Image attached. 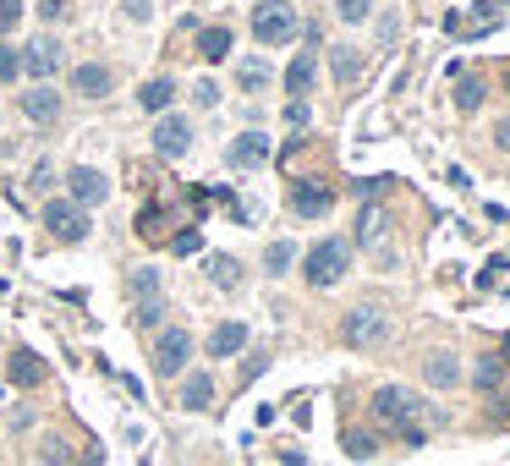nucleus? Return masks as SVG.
Listing matches in <instances>:
<instances>
[{
    "instance_id": "b1692460",
    "label": "nucleus",
    "mask_w": 510,
    "mask_h": 466,
    "mask_svg": "<svg viewBox=\"0 0 510 466\" xmlns=\"http://www.w3.org/2000/svg\"><path fill=\"white\" fill-rule=\"evenodd\" d=\"M291 258H297V247H291V242H269V252H264V270H269V280H280V275L291 270Z\"/></svg>"
},
{
    "instance_id": "9d476101",
    "label": "nucleus",
    "mask_w": 510,
    "mask_h": 466,
    "mask_svg": "<svg viewBox=\"0 0 510 466\" xmlns=\"http://www.w3.org/2000/svg\"><path fill=\"white\" fill-rule=\"evenodd\" d=\"M329 209H335V192H329L324 181H297V187H291V215L319 220V215H329Z\"/></svg>"
},
{
    "instance_id": "a19ab883",
    "label": "nucleus",
    "mask_w": 510,
    "mask_h": 466,
    "mask_svg": "<svg viewBox=\"0 0 510 466\" xmlns=\"http://www.w3.org/2000/svg\"><path fill=\"white\" fill-rule=\"evenodd\" d=\"M39 17H50V23H55V17H66V0H44V6H39Z\"/></svg>"
},
{
    "instance_id": "5701e85b",
    "label": "nucleus",
    "mask_w": 510,
    "mask_h": 466,
    "mask_svg": "<svg viewBox=\"0 0 510 466\" xmlns=\"http://www.w3.org/2000/svg\"><path fill=\"white\" fill-rule=\"evenodd\" d=\"M483 99H488V83H483V78H456V110H461V115H472Z\"/></svg>"
},
{
    "instance_id": "1a4fd4ad",
    "label": "nucleus",
    "mask_w": 510,
    "mask_h": 466,
    "mask_svg": "<svg viewBox=\"0 0 510 466\" xmlns=\"http://www.w3.org/2000/svg\"><path fill=\"white\" fill-rule=\"evenodd\" d=\"M269 154H274L269 132H242V138H231V149H226V160L236 170H258V165H269Z\"/></svg>"
},
{
    "instance_id": "4be33fe9",
    "label": "nucleus",
    "mask_w": 510,
    "mask_h": 466,
    "mask_svg": "<svg viewBox=\"0 0 510 466\" xmlns=\"http://www.w3.org/2000/svg\"><path fill=\"white\" fill-rule=\"evenodd\" d=\"M198 55L203 60H226L231 55V28H203L198 33Z\"/></svg>"
},
{
    "instance_id": "4c0bfd02",
    "label": "nucleus",
    "mask_w": 510,
    "mask_h": 466,
    "mask_svg": "<svg viewBox=\"0 0 510 466\" xmlns=\"http://www.w3.org/2000/svg\"><path fill=\"white\" fill-rule=\"evenodd\" d=\"M149 12H154V0H126V17H137V23H149Z\"/></svg>"
},
{
    "instance_id": "c03bdc74",
    "label": "nucleus",
    "mask_w": 510,
    "mask_h": 466,
    "mask_svg": "<svg viewBox=\"0 0 510 466\" xmlns=\"http://www.w3.org/2000/svg\"><path fill=\"white\" fill-rule=\"evenodd\" d=\"M505 94H510V66H505Z\"/></svg>"
},
{
    "instance_id": "4468645a",
    "label": "nucleus",
    "mask_w": 510,
    "mask_h": 466,
    "mask_svg": "<svg viewBox=\"0 0 510 466\" xmlns=\"http://www.w3.org/2000/svg\"><path fill=\"white\" fill-rule=\"evenodd\" d=\"M329 72H335L340 88H357V78L368 72V60H362V50H351V44H335L329 50Z\"/></svg>"
},
{
    "instance_id": "f257e3e1",
    "label": "nucleus",
    "mask_w": 510,
    "mask_h": 466,
    "mask_svg": "<svg viewBox=\"0 0 510 466\" xmlns=\"http://www.w3.org/2000/svg\"><path fill=\"white\" fill-rule=\"evenodd\" d=\"M308 286L313 291H329V286H340L346 280V270H351V242L346 236H324L313 252H308Z\"/></svg>"
},
{
    "instance_id": "a878e982",
    "label": "nucleus",
    "mask_w": 510,
    "mask_h": 466,
    "mask_svg": "<svg viewBox=\"0 0 510 466\" xmlns=\"http://www.w3.org/2000/svg\"><path fill=\"white\" fill-rule=\"evenodd\" d=\"M357 236H362V242H379V236H385V209H374V204L362 209V215H357Z\"/></svg>"
},
{
    "instance_id": "aec40b11",
    "label": "nucleus",
    "mask_w": 510,
    "mask_h": 466,
    "mask_svg": "<svg viewBox=\"0 0 510 466\" xmlns=\"http://www.w3.org/2000/svg\"><path fill=\"white\" fill-rule=\"evenodd\" d=\"M181 407H187V412H209V407H214V379H209V373H187Z\"/></svg>"
},
{
    "instance_id": "0eeeda50",
    "label": "nucleus",
    "mask_w": 510,
    "mask_h": 466,
    "mask_svg": "<svg viewBox=\"0 0 510 466\" xmlns=\"http://www.w3.org/2000/svg\"><path fill=\"white\" fill-rule=\"evenodd\" d=\"M66 197H71V204H78V209L88 215L94 204H105V197H110V176H105V170H94V165L66 170Z\"/></svg>"
},
{
    "instance_id": "423d86ee",
    "label": "nucleus",
    "mask_w": 510,
    "mask_h": 466,
    "mask_svg": "<svg viewBox=\"0 0 510 466\" xmlns=\"http://www.w3.org/2000/svg\"><path fill=\"white\" fill-rule=\"evenodd\" d=\"M44 231L55 242H83L88 236V215L71 204V197H50V204H44Z\"/></svg>"
},
{
    "instance_id": "72a5a7b5",
    "label": "nucleus",
    "mask_w": 510,
    "mask_h": 466,
    "mask_svg": "<svg viewBox=\"0 0 510 466\" xmlns=\"http://www.w3.org/2000/svg\"><path fill=\"white\" fill-rule=\"evenodd\" d=\"M374 434H346V455H374Z\"/></svg>"
},
{
    "instance_id": "f3484780",
    "label": "nucleus",
    "mask_w": 510,
    "mask_h": 466,
    "mask_svg": "<svg viewBox=\"0 0 510 466\" xmlns=\"http://www.w3.org/2000/svg\"><path fill=\"white\" fill-rule=\"evenodd\" d=\"M247 346V324L226 318V324H214V335H209V357H236Z\"/></svg>"
},
{
    "instance_id": "f8f14e48",
    "label": "nucleus",
    "mask_w": 510,
    "mask_h": 466,
    "mask_svg": "<svg viewBox=\"0 0 510 466\" xmlns=\"http://www.w3.org/2000/svg\"><path fill=\"white\" fill-rule=\"evenodd\" d=\"M17 55H23V72L39 78V83H50V78L60 72V44H55V39H33V44L17 50Z\"/></svg>"
},
{
    "instance_id": "f704fd0d",
    "label": "nucleus",
    "mask_w": 510,
    "mask_h": 466,
    "mask_svg": "<svg viewBox=\"0 0 510 466\" xmlns=\"http://www.w3.org/2000/svg\"><path fill=\"white\" fill-rule=\"evenodd\" d=\"M160 318H165V302H143V307H137V324H143V329H154Z\"/></svg>"
},
{
    "instance_id": "a211bd4d",
    "label": "nucleus",
    "mask_w": 510,
    "mask_h": 466,
    "mask_svg": "<svg viewBox=\"0 0 510 466\" xmlns=\"http://www.w3.org/2000/svg\"><path fill=\"white\" fill-rule=\"evenodd\" d=\"M422 379H428L433 389H450V384L461 379V362H456V352H433V357L422 362Z\"/></svg>"
},
{
    "instance_id": "2f4dec72",
    "label": "nucleus",
    "mask_w": 510,
    "mask_h": 466,
    "mask_svg": "<svg viewBox=\"0 0 510 466\" xmlns=\"http://www.w3.org/2000/svg\"><path fill=\"white\" fill-rule=\"evenodd\" d=\"M499 373H505V362H499V357H483V362H478V389H494Z\"/></svg>"
},
{
    "instance_id": "58836bf2",
    "label": "nucleus",
    "mask_w": 510,
    "mask_h": 466,
    "mask_svg": "<svg viewBox=\"0 0 510 466\" xmlns=\"http://www.w3.org/2000/svg\"><path fill=\"white\" fill-rule=\"evenodd\" d=\"M192 94H198V105H220V88L214 83H192Z\"/></svg>"
},
{
    "instance_id": "cd10ccee",
    "label": "nucleus",
    "mask_w": 510,
    "mask_h": 466,
    "mask_svg": "<svg viewBox=\"0 0 510 466\" xmlns=\"http://www.w3.org/2000/svg\"><path fill=\"white\" fill-rule=\"evenodd\" d=\"M132 291H137L143 302H160V275H154V270H137V275H132Z\"/></svg>"
},
{
    "instance_id": "2eb2a0df",
    "label": "nucleus",
    "mask_w": 510,
    "mask_h": 466,
    "mask_svg": "<svg viewBox=\"0 0 510 466\" xmlns=\"http://www.w3.org/2000/svg\"><path fill=\"white\" fill-rule=\"evenodd\" d=\"M110 83H116V78H110V66H99V60H83L78 72H71V88H78L83 99H105Z\"/></svg>"
},
{
    "instance_id": "9b49d317",
    "label": "nucleus",
    "mask_w": 510,
    "mask_h": 466,
    "mask_svg": "<svg viewBox=\"0 0 510 466\" xmlns=\"http://www.w3.org/2000/svg\"><path fill=\"white\" fill-rule=\"evenodd\" d=\"M154 149H160L165 160H181V154L192 149V126H187V115H160V121H154Z\"/></svg>"
},
{
    "instance_id": "e433bc0d",
    "label": "nucleus",
    "mask_w": 510,
    "mask_h": 466,
    "mask_svg": "<svg viewBox=\"0 0 510 466\" xmlns=\"http://www.w3.org/2000/svg\"><path fill=\"white\" fill-rule=\"evenodd\" d=\"M499 275H505V258H494V263H488V270H483V275H478V286H483V291H488V286H499Z\"/></svg>"
},
{
    "instance_id": "bb28decb",
    "label": "nucleus",
    "mask_w": 510,
    "mask_h": 466,
    "mask_svg": "<svg viewBox=\"0 0 510 466\" xmlns=\"http://www.w3.org/2000/svg\"><path fill=\"white\" fill-rule=\"evenodd\" d=\"M335 17L340 23H368L374 17V0H335Z\"/></svg>"
},
{
    "instance_id": "20e7f679",
    "label": "nucleus",
    "mask_w": 510,
    "mask_h": 466,
    "mask_svg": "<svg viewBox=\"0 0 510 466\" xmlns=\"http://www.w3.org/2000/svg\"><path fill=\"white\" fill-rule=\"evenodd\" d=\"M187 357H192V335H187V324L160 329V341H154V373H160V379H176V373L187 368Z\"/></svg>"
},
{
    "instance_id": "393cba45",
    "label": "nucleus",
    "mask_w": 510,
    "mask_h": 466,
    "mask_svg": "<svg viewBox=\"0 0 510 466\" xmlns=\"http://www.w3.org/2000/svg\"><path fill=\"white\" fill-rule=\"evenodd\" d=\"M236 83H242L247 94H264V88H269V66H264V60H242V66H236Z\"/></svg>"
},
{
    "instance_id": "39448f33",
    "label": "nucleus",
    "mask_w": 510,
    "mask_h": 466,
    "mask_svg": "<svg viewBox=\"0 0 510 466\" xmlns=\"http://www.w3.org/2000/svg\"><path fill=\"white\" fill-rule=\"evenodd\" d=\"M417 412H422V395H406L401 384H385V389L374 395V417L390 423V428H412Z\"/></svg>"
},
{
    "instance_id": "79ce46f5",
    "label": "nucleus",
    "mask_w": 510,
    "mask_h": 466,
    "mask_svg": "<svg viewBox=\"0 0 510 466\" xmlns=\"http://www.w3.org/2000/svg\"><path fill=\"white\" fill-rule=\"evenodd\" d=\"M494 143H499V149H510V121H499V126H494Z\"/></svg>"
},
{
    "instance_id": "412c9836",
    "label": "nucleus",
    "mask_w": 510,
    "mask_h": 466,
    "mask_svg": "<svg viewBox=\"0 0 510 466\" xmlns=\"http://www.w3.org/2000/svg\"><path fill=\"white\" fill-rule=\"evenodd\" d=\"M209 280L220 286V291H236V286H242V263L226 258V252H214V258H209Z\"/></svg>"
},
{
    "instance_id": "f03ea898",
    "label": "nucleus",
    "mask_w": 510,
    "mask_h": 466,
    "mask_svg": "<svg viewBox=\"0 0 510 466\" xmlns=\"http://www.w3.org/2000/svg\"><path fill=\"white\" fill-rule=\"evenodd\" d=\"M340 341H346L351 352H374V346H385V341H390V318H385V307H351L346 324H340Z\"/></svg>"
},
{
    "instance_id": "6ab92c4d",
    "label": "nucleus",
    "mask_w": 510,
    "mask_h": 466,
    "mask_svg": "<svg viewBox=\"0 0 510 466\" xmlns=\"http://www.w3.org/2000/svg\"><path fill=\"white\" fill-rule=\"evenodd\" d=\"M171 99H176V83H171V78H149V83L137 88V105L149 110V115H165V110H171Z\"/></svg>"
},
{
    "instance_id": "ddd939ff",
    "label": "nucleus",
    "mask_w": 510,
    "mask_h": 466,
    "mask_svg": "<svg viewBox=\"0 0 510 466\" xmlns=\"http://www.w3.org/2000/svg\"><path fill=\"white\" fill-rule=\"evenodd\" d=\"M23 115H28V121H39V126H50V121L60 115V99H55V88H50V83H33V88H23Z\"/></svg>"
},
{
    "instance_id": "c9c22d12",
    "label": "nucleus",
    "mask_w": 510,
    "mask_h": 466,
    "mask_svg": "<svg viewBox=\"0 0 510 466\" xmlns=\"http://www.w3.org/2000/svg\"><path fill=\"white\" fill-rule=\"evenodd\" d=\"M285 121H291V126H308V99H291V105H285Z\"/></svg>"
},
{
    "instance_id": "7c9ffc66",
    "label": "nucleus",
    "mask_w": 510,
    "mask_h": 466,
    "mask_svg": "<svg viewBox=\"0 0 510 466\" xmlns=\"http://www.w3.org/2000/svg\"><path fill=\"white\" fill-rule=\"evenodd\" d=\"M160 225H165V209H143V215H137V236L160 242Z\"/></svg>"
},
{
    "instance_id": "dca6fc26",
    "label": "nucleus",
    "mask_w": 510,
    "mask_h": 466,
    "mask_svg": "<svg viewBox=\"0 0 510 466\" xmlns=\"http://www.w3.org/2000/svg\"><path fill=\"white\" fill-rule=\"evenodd\" d=\"M313 78H319V55L308 50V55H297V60L285 66V94L291 99H308L313 94Z\"/></svg>"
},
{
    "instance_id": "473e14b6",
    "label": "nucleus",
    "mask_w": 510,
    "mask_h": 466,
    "mask_svg": "<svg viewBox=\"0 0 510 466\" xmlns=\"http://www.w3.org/2000/svg\"><path fill=\"white\" fill-rule=\"evenodd\" d=\"M23 23V0H0V33H12Z\"/></svg>"
},
{
    "instance_id": "ea45409f",
    "label": "nucleus",
    "mask_w": 510,
    "mask_h": 466,
    "mask_svg": "<svg viewBox=\"0 0 510 466\" xmlns=\"http://www.w3.org/2000/svg\"><path fill=\"white\" fill-rule=\"evenodd\" d=\"M50 181H55V165H50V160H44V165H39V170H33V192H44V187H50Z\"/></svg>"
},
{
    "instance_id": "7ed1b4c3",
    "label": "nucleus",
    "mask_w": 510,
    "mask_h": 466,
    "mask_svg": "<svg viewBox=\"0 0 510 466\" xmlns=\"http://www.w3.org/2000/svg\"><path fill=\"white\" fill-rule=\"evenodd\" d=\"M297 12H291L285 6V0H258V6H253V39L258 44H291V39H297Z\"/></svg>"
},
{
    "instance_id": "6e6552de",
    "label": "nucleus",
    "mask_w": 510,
    "mask_h": 466,
    "mask_svg": "<svg viewBox=\"0 0 510 466\" xmlns=\"http://www.w3.org/2000/svg\"><path fill=\"white\" fill-rule=\"evenodd\" d=\"M6 379H12V389H39V384L50 379V362H44L39 352H28V346H12V357H6Z\"/></svg>"
},
{
    "instance_id": "37998d69",
    "label": "nucleus",
    "mask_w": 510,
    "mask_h": 466,
    "mask_svg": "<svg viewBox=\"0 0 510 466\" xmlns=\"http://www.w3.org/2000/svg\"><path fill=\"white\" fill-rule=\"evenodd\" d=\"M499 362H510V335H505V352H499Z\"/></svg>"
},
{
    "instance_id": "c756f323",
    "label": "nucleus",
    "mask_w": 510,
    "mask_h": 466,
    "mask_svg": "<svg viewBox=\"0 0 510 466\" xmlns=\"http://www.w3.org/2000/svg\"><path fill=\"white\" fill-rule=\"evenodd\" d=\"M23 78V55L12 44H0V83H17Z\"/></svg>"
},
{
    "instance_id": "c85d7f7f",
    "label": "nucleus",
    "mask_w": 510,
    "mask_h": 466,
    "mask_svg": "<svg viewBox=\"0 0 510 466\" xmlns=\"http://www.w3.org/2000/svg\"><path fill=\"white\" fill-rule=\"evenodd\" d=\"M171 252H176V258H192V252H203V236L187 225V231H176V236H171Z\"/></svg>"
}]
</instances>
